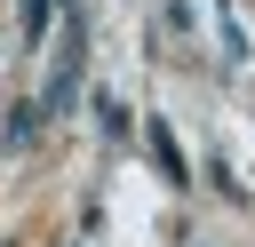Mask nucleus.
Listing matches in <instances>:
<instances>
[{
  "instance_id": "obj_1",
  "label": "nucleus",
  "mask_w": 255,
  "mask_h": 247,
  "mask_svg": "<svg viewBox=\"0 0 255 247\" xmlns=\"http://www.w3.org/2000/svg\"><path fill=\"white\" fill-rule=\"evenodd\" d=\"M151 159H159V167H167V183L183 191V175H191V167H183V151H175V135H167V120H151Z\"/></svg>"
},
{
  "instance_id": "obj_2",
  "label": "nucleus",
  "mask_w": 255,
  "mask_h": 247,
  "mask_svg": "<svg viewBox=\"0 0 255 247\" xmlns=\"http://www.w3.org/2000/svg\"><path fill=\"white\" fill-rule=\"evenodd\" d=\"M40 120H48L40 104H16V120H8V151H24V143L40 135Z\"/></svg>"
},
{
  "instance_id": "obj_3",
  "label": "nucleus",
  "mask_w": 255,
  "mask_h": 247,
  "mask_svg": "<svg viewBox=\"0 0 255 247\" xmlns=\"http://www.w3.org/2000/svg\"><path fill=\"white\" fill-rule=\"evenodd\" d=\"M96 120H104V135H128V104L120 96H96Z\"/></svg>"
},
{
  "instance_id": "obj_4",
  "label": "nucleus",
  "mask_w": 255,
  "mask_h": 247,
  "mask_svg": "<svg viewBox=\"0 0 255 247\" xmlns=\"http://www.w3.org/2000/svg\"><path fill=\"white\" fill-rule=\"evenodd\" d=\"M56 8H64V0H24V40H40V32H48V16H56Z\"/></svg>"
}]
</instances>
